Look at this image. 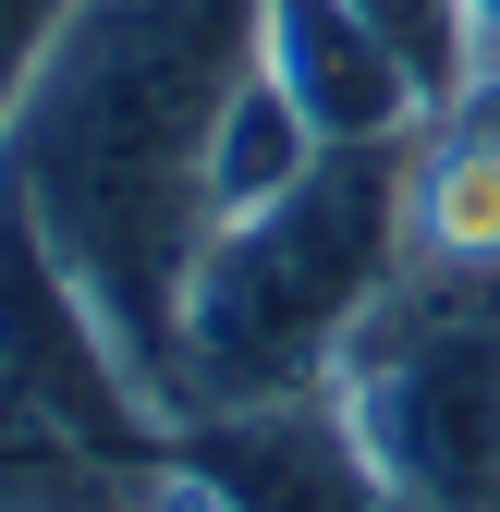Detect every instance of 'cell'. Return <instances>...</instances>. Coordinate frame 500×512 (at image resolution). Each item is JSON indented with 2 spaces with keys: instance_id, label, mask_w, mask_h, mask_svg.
Here are the masks:
<instances>
[{
  "instance_id": "cell-1",
  "label": "cell",
  "mask_w": 500,
  "mask_h": 512,
  "mask_svg": "<svg viewBox=\"0 0 500 512\" xmlns=\"http://www.w3.org/2000/svg\"><path fill=\"white\" fill-rule=\"evenodd\" d=\"M257 61V0H74L0 122V196L74 269L122 366L171 415L183 281L220 232L208 135Z\"/></svg>"
},
{
  "instance_id": "cell-2",
  "label": "cell",
  "mask_w": 500,
  "mask_h": 512,
  "mask_svg": "<svg viewBox=\"0 0 500 512\" xmlns=\"http://www.w3.org/2000/svg\"><path fill=\"white\" fill-rule=\"evenodd\" d=\"M427 135V122H415ZM415 135L379 147H318V171L281 183L269 208H244L208 232L196 281H183V342H171V427L220 403H281L330 391L342 342L366 330V305L403 269V183Z\"/></svg>"
},
{
  "instance_id": "cell-3",
  "label": "cell",
  "mask_w": 500,
  "mask_h": 512,
  "mask_svg": "<svg viewBox=\"0 0 500 512\" xmlns=\"http://www.w3.org/2000/svg\"><path fill=\"white\" fill-rule=\"evenodd\" d=\"M330 403L415 512H500V281L403 256L330 366Z\"/></svg>"
},
{
  "instance_id": "cell-4",
  "label": "cell",
  "mask_w": 500,
  "mask_h": 512,
  "mask_svg": "<svg viewBox=\"0 0 500 512\" xmlns=\"http://www.w3.org/2000/svg\"><path fill=\"white\" fill-rule=\"evenodd\" d=\"M171 464L196 476L220 512H415L330 391H281V403H220L171 427Z\"/></svg>"
},
{
  "instance_id": "cell-5",
  "label": "cell",
  "mask_w": 500,
  "mask_h": 512,
  "mask_svg": "<svg viewBox=\"0 0 500 512\" xmlns=\"http://www.w3.org/2000/svg\"><path fill=\"white\" fill-rule=\"evenodd\" d=\"M403 256H415V269H476V281H500V135H488L476 110H440L415 135Z\"/></svg>"
},
{
  "instance_id": "cell-6",
  "label": "cell",
  "mask_w": 500,
  "mask_h": 512,
  "mask_svg": "<svg viewBox=\"0 0 500 512\" xmlns=\"http://www.w3.org/2000/svg\"><path fill=\"white\" fill-rule=\"evenodd\" d=\"M318 147H330V135L305 122V98L269 74V49H257V61H244V86L220 98V135H208V208H220V220L269 208L281 183L318 171Z\"/></svg>"
},
{
  "instance_id": "cell-7",
  "label": "cell",
  "mask_w": 500,
  "mask_h": 512,
  "mask_svg": "<svg viewBox=\"0 0 500 512\" xmlns=\"http://www.w3.org/2000/svg\"><path fill=\"white\" fill-rule=\"evenodd\" d=\"M354 13H366V37L403 61V86H415L427 122H440V110L488 74V25H476V0H354Z\"/></svg>"
}]
</instances>
